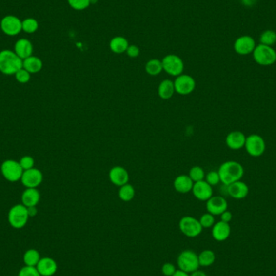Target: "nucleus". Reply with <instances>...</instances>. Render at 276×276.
<instances>
[{
    "mask_svg": "<svg viewBox=\"0 0 276 276\" xmlns=\"http://www.w3.org/2000/svg\"><path fill=\"white\" fill-rule=\"evenodd\" d=\"M23 68V60L15 52L4 49L0 52V72L7 75H15Z\"/></svg>",
    "mask_w": 276,
    "mask_h": 276,
    "instance_id": "obj_2",
    "label": "nucleus"
},
{
    "mask_svg": "<svg viewBox=\"0 0 276 276\" xmlns=\"http://www.w3.org/2000/svg\"><path fill=\"white\" fill-rule=\"evenodd\" d=\"M18 276H41L36 267L25 266L20 269Z\"/></svg>",
    "mask_w": 276,
    "mask_h": 276,
    "instance_id": "obj_38",
    "label": "nucleus"
},
{
    "mask_svg": "<svg viewBox=\"0 0 276 276\" xmlns=\"http://www.w3.org/2000/svg\"><path fill=\"white\" fill-rule=\"evenodd\" d=\"M193 185H194V182L191 179L189 176H187V175L178 176L174 181V187L176 192L182 193V194L191 192Z\"/></svg>",
    "mask_w": 276,
    "mask_h": 276,
    "instance_id": "obj_21",
    "label": "nucleus"
},
{
    "mask_svg": "<svg viewBox=\"0 0 276 276\" xmlns=\"http://www.w3.org/2000/svg\"><path fill=\"white\" fill-rule=\"evenodd\" d=\"M227 187V193L230 197L235 199H243L248 196V185L241 180L237 181L235 183H231Z\"/></svg>",
    "mask_w": 276,
    "mask_h": 276,
    "instance_id": "obj_17",
    "label": "nucleus"
},
{
    "mask_svg": "<svg viewBox=\"0 0 276 276\" xmlns=\"http://www.w3.org/2000/svg\"><path fill=\"white\" fill-rule=\"evenodd\" d=\"M205 181L212 187L219 184V183H220V178L218 171H212L208 172L205 176Z\"/></svg>",
    "mask_w": 276,
    "mask_h": 276,
    "instance_id": "obj_37",
    "label": "nucleus"
},
{
    "mask_svg": "<svg viewBox=\"0 0 276 276\" xmlns=\"http://www.w3.org/2000/svg\"><path fill=\"white\" fill-rule=\"evenodd\" d=\"M199 267H208L215 262L216 255L211 250H204L198 255Z\"/></svg>",
    "mask_w": 276,
    "mask_h": 276,
    "instance_id": "obj_27",
    "label": "nucleus"
},
{
    "mask_svg": "<svg viewBox=\"0 0 276 276\" xmlns=\"http://www.w3.org/2000/svg\"><path fill=\"white\" fill-rule=\"evenodd\" d=\"M145 70L148 75H151V76H157L160 75L161 71L163 70L161 60L155 59H150L145 64Z\"/></svg>",
    "mask_w": 276,
    "mask_h": 276,
    "instance_id": "obj_28",
    "label": "nucleus"
},
{
    "mask_svg": "<svg viewBox=\"0 0 276 276\" xmlns=\"http://www.w3.org/2000/svg\"><path fill=\"white\" fill-rule=\"evenodd\" d=\"M108 177H109L111 183L117 187H120L123 185L129 183V172L127 171L126 169L122 166H114L111 169L108 174Z\"/></svg>",
    "mask_w": 276,
    "mask_h": 276,
    "instance_id": "obj_16",
    "label": "nucleus"
},
{
    "mask_svg": "<svg viewBox=\"0 0 276 276\" xmlns=\"http://www.w3.org/2000/svg\"><path fill=\"white\" fill-rule=\"evenodd\" d=\"M39 27L38 20L33 18H27L22 21V30L27 33H35Z\"/></svg>",
    "mask_w": 276,
    "mask_h": 276,
    "instance_id": "obj_33",
    "label": "nucleus"
},
{
    "mask_svg": "<svg viewBox=\"0 0 276 276\" xmlns=\"http://www.w3.org/2000/svg\"><path fill=\"white\" fill-rule=\"evenodd\" d=\"M127 55L131 58V59H136L139 55H140V49L139 47L135 45H129L127 49L126 52Z\"/></svg>",
    "mask_w": 276,
    "mask_h": 276,
    "instance_id": "obj_41",
    "label": "nucleus"
},
{
    "mask_svg": "<svg viewBox=\"0 0 276 276\" xmlns=\"http://www.w3.org/2000/svg\"><path fill=\"white\" fill-rule=\"evenodd\" d=\"M240 1H241V4L247 7H254L257 2V0H240Z\"/></svg>",
    "mask_w": 276,
    "mask_h": 276,
    "instance_id": "obj_43",
    "label": "nucleus"
},
{
    "mask_svg": "<svg viewBox=\"0 0 276 276\" xmlns=\"http://www.w3.org/2000/svg\"><path fill=\"white\" fill-rule=\"evenodd\" d=\"M178 226L180 231L188 237H197L203 231V227L199 220L191 216H186L181 218Z\"/></svg>",
    "mask_w": 276,
    "mask_h": 276,
    "instance_id": "obj_8",
    "label": "nucleus"
},
{
    "mask_svg": "<svg viewBox=\"0 0 276 276\" xmlns=\"http://www.w3.org/2000/svg\"><path fill=\"white\" fill-rule=\"evenodd\" d=\"M244 148L251 157H261L266 151V141L264 138L258 134H251L246 137Z\"/></svg>",
    "mask_w": 276,
    "mask_h": 276,
    "instance_id": "obj_6",
    "label": "nucleus"
},
{
    "mask_svg": "<svg viewBox=\"0 0 276 276\" xmlns=\"http://www.w3.org/2000/svg\"><path fill=\"white\" fill-rule=\"evenodd\" d=\"M21 183L27 188H37L42 183L43 175L38 169H29L23 171L21 177Z\"/></svg>",
    "mask_w": 276,
    "mask_h": 276,
    "instance_id": "obj_13",
    "label": "nucleus"
},
{
    "mask_svg": "<svg viewBox=\"0 0 276 276\" xmlns=\"http://www.w3.org/2000/svg\"><path fill=\"white\" fill-rule=\"evenodd\" d=\"M118 195H119V199H121L122 201H131L135 197V189L131 184L127 183L119 187Z\"/></svg>",
    "mask_w": 276,
    "mask_h": 276,
    "instance_id": "obj_30",
    "label": "nucleus"
},
{
    "mask_svg": "<svg viewBox=\"0 0 276 276\" xmlns=\"http://www.w3.org/2000/svg\"><path fill=\"white\" fill-rule=\"evenodd\" d=\"M206 209L208 213L213 216H220L225 211L228 210L227 200L223 197L213 196L206 201Z\"/></svg>",
    "mask_w": 276,
    "mask_h": 276,
    "instance_id": "obj_14",
    "label": "nucleus"
},
{
    "mask_svg": "<svg viewBox=\"0 0 276 276\" xmlns=\"http://www.w3.org/2000/svg\"><path fill=\"white\" fill-rule=\"evenodd\" d=\"M161 63L164 71L174 77L182 75L184 70L183 60L176 54H167L161 60Z\"/></svg>",
    "mask_w": 276,
    "mask_h": 276,
    "instance_id": "obj_7",
    "label": "nucleus"
},
{
    "mask_svg": "<svg viewBox=\"0 0 276 276\" xmlns=\"http://www.w3.org/2000/svg\"><path fill=\"white\" fill-rule=\"evenodd\" d=\"M15 77H16L17 82L23 84V83H27L30 81L31 74L27 71L25 69L21 68L15 74Z\"/></svg>",
    "mask_w": 276,
    "mask_h": 276,
    "instance_id": "obj_36",
    "label": "nucleus"
},
{
    "mask_svg": "<svg viewBox=\"0 0 276 276\" xmlns=\"http://www.w3.org/2000/svg\"><path fill=\"white\" fill-rule=\"evenodd\" d=\"M176 92L181 96H187L194 92L197 83L194 79L188 75H178L174 81Z\"/></svg>",
    "mask_w": 276,
    "mask_h": 276,
    "instance_id": "obj_10",
    "label": "nucleus"
},
{
    "mask_svg": "<svg viewBox=\"0 0 276 276\" xmlns=\"http://www.w3.org/2000/svg\"><path fill=\"white\" fill-rule=\"evenodd\" d=\"M260 44L273 46L276 43V33L272 29H267L262 32L259 38Z\"/></svg>",
    "mask_w": 276,
    "mask_h": 276,
    "instance_id": "obj_31",
    "label": "nucleus"
},
{
    "mask_svg": "<svg viewBox=\"0 0 276 276\" xmlns=\"http://www.w3.org/2000/svg\"><path fill=\"white\" fill-rule=\"evenodd\" d=\"M70 7L76 11H83L90 7L92 0H67Z\"/></svg>",
    "mask_w": 276,
    "mask_h": 276,
    "instance_id": "obj_34",
    "label": "nucleus"
},
{
    "mask_svg": "<svg viewBox=\"0 0 276 276\" xmlns=\"http://www.w3.org/2000/svg\"><path fill=\"white\" fill-rule=\"evenodd\" d=\"M220 220L221 221H224L225 223H230L232 220V218H233V215H232L231 212L230 211H225L224 213L220 214Z\"/></svg>",
    "mask_w": 276,
    "mask_h": 276,
    "instance_id": "obj_42",
    "label": "nucleus"
},
{
    "mask_svg": "<svg viewBox=\"0 0 276 276\" xmlns=\"http://www.w3.org/2000/svg\"><path fill=\"white\" fill-rule=\"evenodd\" d=\"M218 173L220 182L225 186H229L237 181L241 180L245 174V170L238 161H227L220 165Z\"/></svg>",
    "mask_w": 276,
    "mask_h": 276,
    "instance_id": "obj_1",
    "label": "nucleus"
},
{
    "mask_svg": "<svg viewBox=\"0 0 276 276\" xmlns=\"http://www.w3.org/2000/svg\"><path fill=\"white\" fill-rule=\"evenodd\" d=\"M40 255L38 251L35 249H30L26 251L23 255V262L25 263V266L28 267H37L38 262L40 261Z\"/></svg>",
    "mask_w": 276,
    "mask_h": 276,
    "instance_id": "obj_29",
    "label": "nucleus"
},
{
    "mask_svg": "<svg viewBox=\"0 0 276 276\" xmlns=\"http://www.w3.org/2000/svg\"><path fill=\"white\" fill-rule=\"evenodd\" d=\"M231 234V227L230 223H225L224 221H218L215 223L212 227V236L215 241H225L230 237Z\"/></svg>",
    "mask_w": 276,
    "mask_h": 276,
    "instance_id": "obj_18",
    "label": "nucleus"
},
{
    "mask_svg": "<svg viewBox=\"0 0 276 276\" xmlns=\"http://www.w3.org/2000/svg\"><path fill=\"white\" fill-rule=\"evenodd\" d=\"M172 276H190V274L187 273V272H183V271H181V270H177L176 273Z\"/></svg>",
    "mask_w": 276,
    "mask_h": 276,
    "instance_id": "obj_46",
    "label": "nucleus"
},
{
    "mask_svg": "<svg viewBox=\"0 0 276 276\" xmlns=\"http://www.w3.org/2000/svg\"><path fill=\"white\" fill-rule=\"evenodd\" d=\"M33 51V47L32 43L26 39H20L17 40L15 45V53L22 59H27L32 56Z\"/></svg>",
    "mask_w": 276,
    "mask_h": 276,
    "instance_id": "obj_23",
    "label": "nucleus"
},
{
    "mask_svg": "<svg viewBox=\"0 0 276 276\" xmlns=\"http://www.w3.org/2000/svg\"><path fill=\"white\" fill-rule=\"evenodd\" d=\"M129 45L128 40L122 36L114 37L109 42V48H110L111 51L117 54L125 53Z\"/></svg>",
    "mask_w": 276,
    "mask_h": 276,
    "instance_id": "obj_24",
    "label": "nucleus"
},
{
    "mask_svg": "<svg viewBox=\"0 0 276 276\" xmlns=\"http://www.w3.org/2000/svg\"><path fill=\"white\" fill-rule=\"evenodd\" d=\"M28 208L23 204H17L10 209L8 222L14 229H22L28 222Z\"/></svg>",
    "mask_w": 276,
    "mask_h": 276,
    "instance_id": "obj_5",
    "label": "nucleus"
},
{
    "mask_svg": "<svg viewBox=\"0 0 276 276\" xmlns=\"http://www.w3.org/2000/svg\"><path fill=\"white\" fill-rule=\"evenodd\" d=\"M192 192L193 196L200 201H207L213 196V187L205 180L194 183Z\"/></svg>",
    "mask_w": 276,
    "mask_h": 276,
    "instance_id": "obj_15",
    "label": "nucleus"
},
{
    "mask_svg": "<svg viewBox=\"0 0 276 276\" xmlns=\"http://www.w3.org/2000/svg\"><path fill=\"white\" fill-rule=\"evenodd\" d=\"M176 92L174 82L170 79H164L160 82L158 88V93L160 98L162 99H169L173 96Z\"/></svg>",
    "mask_w": 276,
    "mask_h": 276,
    "instance_id": "obj_25",
    "label": "nucleus"
},
{
    "mask_svg": "<svg viewBox=\"0 0 276 276\" xmlns=\"http://www.w3.org/2000/svg\"><path fill=\"white\" fill-rule=\"evenodd\" d=\"M1 29L7 36H16L22 30V21L15 16H7L1 20Z\"/></svg>",
    "mask_w": 276,
    "mask_h": 276,
    "instance_id": "obj_12",
    "label": "nucleus"
},
{
    "mask_svg": "<svg viewBox=\"0 0 276 276\" xmlns=\"http://www.w3.org/2000/svg\"><path fill=\"white\" fill-rule=\"evenodd\" d=\"M36 267L41 276H54L58 271V264H57L56 261L49 257L40 258Z\"/></svg>",
    "mask_w": 276,
    "mask_h": 276,
    "instance_id": "obj_20",
    "label": "nucleus"
},
{
    "mask_svg": "<svg viewBox=\"0 0 276 276\" xmlns=\"http://www.w3.org/2000/svg\"><path fill=\"white\" fill-rule=\"evenodd\" d=\"M19 162L23 171L33 168L34 166V159L31 156H23L21 159L20 160Z\"/></svg>",
    "mask_w": 276,
    "mask_h": 276,
    "instance_id": "obj_39",
    "label": "nucleus"
},
{
    "mask_svg": "<svg viewBox=\"0 0 276 276\" xmlns=\"http://www.w3.org/2000/svg\"><path fill=\"white\" fill-rule=\"evenodd\" d=\"M215 216L209 213H204L199 218V223L203 229H209L213 227L215 224Z\"/></svg>",
    "mask_w": 276,
    "mask_h": 276,
    "instance_id": "obj_35",
    "label": "nucleus"
},
{
    "mask_svg": "<svg viewBox=\"0 0 276 276\" xmlns=\"http://www.w3.org/2000/svg\"><path fill=\"white\" fill-rule=\"evenodd\" d=\"M176 271L177 269L176 266L171 262H166L161 267V273L165 276H172L176 273Z\"/></svg>",
    "mask_w": 276,
    "mask_h": 276,
    "instance_id": "obj_40",
    "label": "nucleus"
},
{
    "mask_svg": "<svg viewBox=\"0 0 276 276\" xmlns=\"http://www.w3.org/2000/svg\"><path fill=\"white\" fill-rule=\"evenodd\" d=\"M252 54L255 62L259 66H272L276 62V51L273 47L259 44L256 45Z\"/></svg>",
    "mask_w": 276,
    "mask_h": 276,
    "instance_id": "obj_3",
    "label": "nucleus"
},
{
    "mask_svg": "<svg viewBox=\"0 0 276 276\" xmlns=\"http://www.w3.org/2000/svg\"><path fill=\"white\" fill-rule=\"evenodd\" d=\"M256 42L251 36L243 35L237 38L234 43V51L241 56L253 54Z\"/></svg>",
    "mask_w": 276,
    "mask_h": 276,
    "instance_id": "obj_11",
    "label": "nucleus"
},
{
    "mask_svg": "<svg viewBox=\"0 0 276 276\" xmlns=\"http://www.w3.org/2000/svg\"><path fill=\"white\" fill-rule=\"evenodd\" d=\"M40 199V192H38L37 188H27L22 194V204L27 208L37 206Z\"/></svg>",
    "mask_w": 276,
    "mask_h": 276,
    "instance_id": "obj_22",
    "label": "nucleus"
},
{
    "mask_svg": "<svg viewBox=\"0 0 276 276\" xmlns=\"http://www.w3.org/2000/svg\"><path fill=\"white\" fill-rule=\"evenodd\" d=\"M246 136L241 131H232L225 138V144L232 150H239L244 148Z\"/></svg>",
    "mask_w": 276,
    "mask_h": 276,
    "instance_id": "obj_19",
    "label": "nucleus"
},
{
    "mask_svg": "<svg viewBox=\"0 0 276 276\" xmlns=\"http://www.w3.org/2000/svg\"><path fill=\"white\" fill-rule=\"evenodd\" d=\"M27 208H28V213L29 217H35L38 214V209H37L36 206L28 207Z\"/></svg>",
    "mask_w": 276,
    "mask_h": 276,
    "instance_id": "obj_44",
    "label": "nucleus"
},
{
    "mask_svg": "<svg viewBox=\"0 0 276 276\" xmlns=\"http://www.w3.org/2000/svg\"><path fill=\"white\" fill-rule=\"evenodd\" d=\"M1 172L3 177L9 182H17L21 179L23 170L20 162L15 160H6L1 165Z\"/></svg>",
    "mask_w": 276,
    "mask_h": 276,
    "instance_id": "obj_9",
    "label": "nucleus"
},
{
    "mask_svg": "<svg viewBox=\"0 0 276 276\" xmlns=\"http://www.w3.org/2000/svg\"><path fill=\"white\" fill-rule=\"evenodd\" d=\"M177 264L178 269L191 274L199 270L198 255L192 250H185L178 255Z\"/></svg>",
    "mask_w": 276,
    "mask_h": 276,
    "instance_id": "obj_4",
    "label": "nucleus"
},
{
    "mask_svg": "<svg viewBox=\"0 0 276 276\" xmlns=\"http://www.w3.org/2000/svg\"><path fill=\"white\" fill-rule=\"evenodd\" d=\"M43 67V62L39 58L35 56L28 57L23 60V68L30 74L40 72Z\"/></svg>",
    "mask_w": 276,
    "mask_h": 276,
    "instance_id": "obj_26",
    "label": "nucleus"
},
{
    "mask_svg": "<svg viewBox=\"0 0 276 276\" xmlns=\"http://www.w3.org/2000/svg\"><path fill=\"white\" fill-rule=\"evenodd\" d=\"M188 176L194 183H197V182H199V181L204 180L206 175H205L204 169L200 166H193L190 170Z\"/></svg>",
    "mask_w": 276,
    "mask_h": 276,
    "instance_id": "obj_32",
    "label": "nucleus"
},
{
    "mask_svg": "<svg viewBox=\"0 0 276 276\" xmlns=\"http://www.w3.org/2000/svg\"><path fill=\"white\" fill-rule=\"evenodd\" d=\"M190 276H207L205 272H203V271H199V270H197L196 272H192L190 274Z\"/></svg>",
    "mask_w": 276,
    "mask_h": 276,
    "instance_id": "obj_45",
    "label": "nucleus"
}]
</instances>
